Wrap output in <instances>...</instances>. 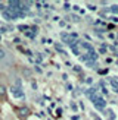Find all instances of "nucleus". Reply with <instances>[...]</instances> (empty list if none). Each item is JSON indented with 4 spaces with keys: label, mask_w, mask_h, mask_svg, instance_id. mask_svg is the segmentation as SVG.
Instances as JSON below:
<instances>
[{
    "label": "nucleus",
    "mask_w": 118,
    "mask_h": 120,
    "mask_svg": "<svg viewBox=\"0 0 118 120\" xmlns=\"http://www.w3.org/2000/svg\"><path fill=\"white\" fill-rule=\"evenodd\" d=\"M3 57H4V51L0 50V59H3Z\"/></svg>",
    "instance_id": "4"
},
{
    "label": "nucleus",
    "mask_w": 118,
    "mask_h": 120,
    "mask_svg": "<svg viewBox=\"0 0 118 120\" xmlns=\"http://www.w3.org/2000/svg\"><path fill=\"white\" fill-rule=\"evenodd\" d=\"M72 19H74V21H80V18L77 16V15H72Z\"/></svg>",
    "instance_id": "5"
},
{
    "label": "nucleus",
    "mask_w": 118,
    "mask_h": 120,
    "mask_svg": "<svg viewBox=\"0 0 118 120\" xmlns=\"http://www.w3.org/2000/svg\"><path fill=\"white\" fill-rule=\"evenodd\" d=\"M6 91H8V89H6V86H4V85H0V97H4V95H6Z\"/></svg>",
    "instance_id": "3"
},
{
    "label": "nucleus",
    "mask_w": 118,
    "mask_h": 120,
    "mask_svg": "<svg viewBox=\"0 0 118 120\" xmlns=\"http://www.w3.org/2000/svg\"><path fill=\"white\" fill-rule=\"evenodd\" d=\"M18 113H19V116H21V117H27V116L30 114V109H28V107H19Z\"/></svg>",
    "instance_id": "2"
},
{
    "label": "nucleus",
    "mask_w": 118,
    "mask_h": 120,
    "mask_svg": "<svg viewBox=\"0 0 118 120\" xmlns=\"http://www.w3.org/2000/svg\"><path fill=\"white\" fill-rule=\"evenodd\" d=\"M35 120H37V119H35Z\"/></svg>",
    "instance_id": "6"
},
{
    "label": "nucleus",
    "mask_w": 118,
    "mask_h": 120,
    "mask_svg": "<svg viewBox=\"0 0 118 120\" xmlns=\"http://www.w3.org/2000/svg\"><path fill=\"white\" fill-rule=\"evenodd\" d=\"M10 94H12V97H13V100H22L24 98V92L19 86H12Z\"/></svg>",
    "instance_id": "1"
}]
</instances>
